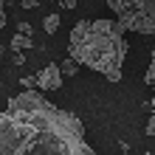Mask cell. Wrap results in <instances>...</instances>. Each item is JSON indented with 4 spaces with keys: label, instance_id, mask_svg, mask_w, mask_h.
Segmentation results:
<instances>
[{
    "label": "cell",
    "instance_id": "obj_13",
    "mask_svg": "<svg viewBox=\"0 0 155 155\" xmlns=\"http://www.w3.org/2000/svg\"><path fill=\"white\" fill-rule=\"evenodd\" d=\"M23 6L25 8H34V6H37V0H23Z\"/></svg>",
    "mask_w": 155,
    "mask_h": 155
},
{
    "label": "cell",
    "instance_id": "obj_12",
    "mask_svg": "<svg viewBox=\"0 0 155 155\" xmlns=\"http://www.w3.org/2000/svg\"><path fill=\"white\" fill-rule=\"evenodd\" d=\"M59 6H62V8H74V6H76V0H62Z\"/></svg>",
    "mask_w": 155,
    "mask_h": 155
},
{
    "label": "cell",
    "instance_id": "obj_3",
    "mask_svg": "<svg viewBox=\"0 0 155 155\" xmlns=\"http://www.w3.org/2000/svg\"><path fill=\"white\" fill-rule=\"evenodd\" d=\"M107 6L124 31L155 34V0H107Z\"/></svg>",
    "mask_w": 155,
    "mask_h": 155
},
{
    "label": "cell",
    "instance_id": "obj_15",
    "mask_svg": "<svg viewBox=\"0 0 155 155\" xmlns=\"http://www.w3.org/2000/svg\"><path fill=\"white\" fill-rule=\"evenodd\" d=\"M0 59H3V48H0Z\"/></svg>",
    "mask_w": 155,
    "mask_h": 155
},
{
    "label": "cell",
    "instance_id": "obj_2",
    "mask_svg": "<svg viewBox=\"0 0 155 155\" xmlns=\"http://www.w3.org/2000/svg\"><path fill=\"white\" fill-rule=\"evenodd\" d=\"M124 28L116 20H79L71 28L68 51L76 65L99 71L107 82L121 79V65L127 59Z\"/></svg>",
    "mask_w": 155,
    "mask_h": 155
},
{
    "label": "cell",
    "instance_id": "obj_7",
    "mask_svg": "<svg viewBox=\"0 0 155 155\" xmlns=\"http://www.w3.org/2000/svg\"><path fill=\"white\" fill-rule=\"evenodd\" d=\"M59 71H62V74H68V76H74L76 71H79V65H76V62H74V59L68 57L65 62H59Z\"/></svg>",
    "mask_w": 155,
    "mask_h": 155
},
{
    "label": "cell",
    "instance_id": "obj_8",
    "mask_svg": "<svg viewBox=\"0 0 155 155\" xmlns=\"http://www.w3.org/2000/svg\"><path fill=\"white\" fill-rule=\"evenodd\" d=\"M147 85L155 90V51H152V57H150V68H147Z\"/></svg>",
    "mask_w": 155,
    "mask_h": 155
},
{
    "label": "cell",
    "instance_id": "obj_1",
    "mask_svg": "<svg viewBox=\"0 0 155 155\" xmlns=\"http://www.w3.org/2000/svg\"><path fill=\"white\" fill-rule=\"evenodd\" d=\"M0 155H96L74 113L42 93H17L0 113Z\"/></svg>",
    "mask_w": 155,
    "mask_h": 155
},
{
    "label": "cell",
    "instance_id": "obj_14",
    "mask_svg": "<svg viewBox=\"0 0 155 155\" xmlns=\"http://www.w3.org/2000/svg\"><path fill=\"white\" fill-rule=\"evenodd\" d=\"M150 110H152V113H155V99H152V102H150Z\"/></svg>",
    "mask_w": 155,
    "mask_h": 155
},
{
    "label": "cell",
    "instance_id": "obj_4",
    "mask_svg": "<svg viewBox=\"0 0 155 155\" xmlns=\"http://www.w3.org/2000/svg\"><path fill=\"white\" fill-rule=\"evenodd\" d=\"M34 79H37V87L48 93V90H57V87L62 85V71H59V65L48 62V65H45V68H42Z\"/></svg>",
    "mask_w": 155,
    "mask_h": 155
},
{
    "label": "cell",
    "instance_id": "obj_11",
    "mask_svg": "<svg viewBox=\"0 0 155 155\" xmlns=\"http://www.w3.org/2000/svg\"><path fill=\"white\" fill-rule=\"evenodd\" d=\"M20 82H23V87H25V90H28L31 85H37V79H31V76H23Z\"/></svg>",
    "mask_w": 155,
    "mask_h": 155
},
{
    "label": "cell",
    "instance_id": "obj_9",
    "mask_svg": "<svg viewBox=\"0 0 155 155\" xmlns=\"http://www.w3.org/2000/svg\"><path fill=\"white\" fill-rule=\"evenodd\" d=\"M147 135H150V138H155V113L150 116V121H147Z\"/></svg>",
    "mask_w": 155,
    "mask_h": 155
},
{
    "label": "cell",
    "instance_id": "obj_17",
    "mask_svg": "<svg viewBox=\"0 0 155 155\" xmlns=\"http://www.w3.org/2000/svg\"><path fill=\"white\" fill-rule=\"evenodd\" d=\"M54 3H62V0H54Z\"/></svg>",
    "mask_w": 155,
    "mask_h": 155
},
{
    "label": "cell",
    "instance_id": "obj_10",
    "mask_svg": "<svg viewBox=\"0 0 155 155\" xmlns=\"http://www.w3.org/2000/svg\"><path fill=\"white\" fill-rule=\"evenodd\" d=\"M6 0H0V31H3V25H6Z\"/></svg>",
    "mask_w": 155,
    "mask_h": 155
},
{
    "label": "cell",
    "instance_id": "obj_5",
    "mask_svg": "<svg viewBox=\"0 0 155 155\" xmlns=\"http://www.w3.org/2000/svg\"><path fill=\"white\" fill-rule=\"evenodd\" d=\"M28 45H31V34H28V25H23V28H20V34H17V37L12 40V48H17V51H20V48H28Z\"/></svg>",
    "mask_w": 155,
    "mask_h": 155
},
{
    "label": "cell",
    "instance_id": "obj_16",
    "mask_svg": "<svg viewBox=\"0 0 155 155\" xmlns=\"http://www.w3.org/2000/svg\"><path fill=\"white\" fill-rule=\"evenodd\" d=\"M141 155H152V152H141Z\"/></svg>",
    "mask_w": 155,
    "mask_h": 155
},
{
    "label": "cell",
    "instance_id": "obj_6",
    "mask_svg": "<svg viewBox=\"0 0 155 155\" xmlns=\"http://www.w3.org/2000/svg\"><path fill=\"white\" fill-rule=\"evenodd\" d=\"M42 28L48 31V34H57V28H59V14H48L42 20Z\"/></svg>",
    "mask_w": 155,
    "mask_h": 155
}]
</instances>
